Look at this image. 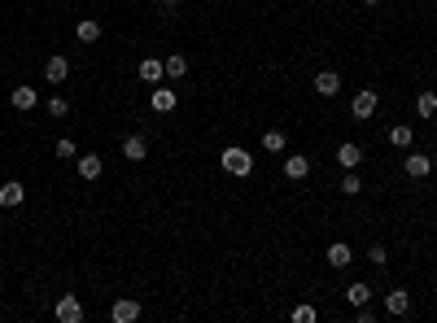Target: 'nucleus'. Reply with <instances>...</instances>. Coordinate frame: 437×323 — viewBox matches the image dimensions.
I'll use <instances>...</instances> for the list:
<instances>
[{"label":"nucleus","instance_id":"5","mask_svg":"<svg viewBox=\"0 0 437 323\" xmlns=\"http://www.w3.org/2000/svg\"><path fill=\"white\" fill-rule=\"evenodd\" d=\"M407 310H411V293H407V289H389V293H385V315H389V319H403Z\"/></svg>","mask_w":437,"mask_h":323},{"label":"nucleus","instance_id":"11","mask_svg":"<svg viewBox=\"0 0 437 323\" xmlns=\"http://www.w3.org/2000/svg\"><path fill=\"white\" fill-rule=\"evenodd\" d=\"M350 262H354V249H350L346 241H333V245H328V267H333V271H346Z\"/></svg>","mask_w":437,"mask_h":323},{"label":"nucleus","instance_id":"4","mask_svg":"<svg viewBox=\"0 0 437 323\" xmlns=\"http://www.w3.org/2000/svg\"><path fill=\"white\" fill-rule=\"evenodd\" d=\"M53 315L62 319V323H84V302H79L75 293H66L62 302H57V310H53Z\"/></svg>","mask_w":437,"mask_h":323},{"label":"nucleus","instance_id":"12","mask_svg":"<svg viewBox=\"0 0 437 323\" xmlns=\"http://www.w3.org/2000/svg\"><path fill=\"white\" fill-rule=\"evenodd\" d=\"M311 88L320 92V97H337V92H341V75H337V70H320Z\"/></svg>","mask_w":437,"mask_h":323},{"label":"nucleus","instance_id":"15","mask_svg":"<svg viewBox=\"0 0 437 323\" xmlns=\"http://www.w3.org/2000/svg\"><path fill=\"white\" fill-rule=\"evenodd\" d=\"M66 75H70V62L62 53H53L49 62H44V79H49V83H66Z\"/></svg>","mask_w":437,"mask_h":323},{"label":"nucleus","instance_id":"14","mask_svg":"<svg viewBox=\"0 0 437 323\" xmlns=\"http://www.w3.org/2000/svg\"><path fill=\"white\" fill-rule=\"evenodd\" d=\"M22 201H27V188H22L18 179H9V184H0V206H5V210L22 206Z\"/></svg>","mask_w":437,"mask_h":323},{"label":"nucleus","instance_id":"13","mask_svg":"<svg viewBox=\"0 0 437 323\" xmlns=\"http://www.w3.org/2000/svg\"><path fill=\"white\" fill-rule=\"evenodd\" d=\"M136 75L145 79V83H162V79H167V62H158V57H145V62L136 66Z\"/></svg>","mask_w":437,"mask_h":323},{"label":"nucleus","instance_id":"27","mask_svg":"<svg viewBox=\"0 0 437 323\" xmlns=\"http://www.w3.org/2000/svg\"><path fill=\"white\" fill-rule=\"evenodd\" d=\"M57 158H79V149H75V140H70V136L57 140Z\"/></svg>","mask_w":437,"mask_h":323},{"label":"nucleus","instance_id":"30","mask_svg":"<svg viewBox=\"0 0 437 323\" xmlns=\"http://www.w3.org/2000/svg\"><path fill=\"white\" fill-rule=\"evenodd\" d=\"M162 5H167V9H171V5H180V0H162Z\"/></svg>","mask_w":437,"mask_h":323},{"label":"nucleus","instance_id":"24","mask_svg":"<svg viewBox=\"0 0 437 323\" xmlns=\"http://www.w3.org/2000/svg\"><path fill=\"white\" fill-rule=\"evenodd\" d=\"M341 193H346V197H359V193H363V179L354 175V171H346V179H341Z\"/></svg>","mask_w":437,"mask_h":323},{"label":"nucleus","instance_id":"20","mask_svg":"<svg viewBox=\"0 0 437 323\" xmlns=\"http://www.w3.org/2000/svg\"><path fill=\"white\" fill-rule=\"evenodd\" d=\"M346 302H350V306H368V302H372V284L354 280L350 289H346Z\"/></svg>","mask_w":437,"mask_h":323},{"label":"nucleus","instance_id":"29","mask_svg":"<svg viewBox=\"0 0 437 323\" xmlns=\"http://www.w3.org/2000/svg\"><path fill=\"white\" fill-rule=\"evenodd\" d=\"M359 5H381V0H359Z\"/></svg>","mask_w":437,"mask_h":323},{"label":"nucleus","instance_id":"1","mask_svg":"<svg viewBox=\"0 0 437 323\" xmlns=\"http://www.w3.org/2000/svg\"><path fill=\"white\" fill-rule=\"evenodd\" d=\"M219 166H223L228 175L245 179V175H254V153H250V149H241V145H232V149H223V153H219Z\"/></svg>","mask_w":437,"mask_h":323},{"label":"nucleus","instance_id":"25","mask_svg":"<svg viewBox=\"0 0 437 323\" xmlns=\"http://www.w3.org/2000/svg\"><path fill=\"white\" fill-rule=\"evenodd\" d=\"M368 262H372V267H385V262H389V249H385L381 241H376V245L368 249Z\"/></svg>","mask_w":437,"mask_h":323},{"label":"nucleus","instance_id":"21","mask_svg":"<svg viewBox=\"0 0 437 323\" xmlns=\"http://www.w3.org/2000/svg\"><path fill=\"white\" fill-rule=\"evenodd\" d=\"M416 114H420V118H433V114H437V92H433V88L416 97Z\"/></svg>","mask_w":437,"mask_h":323},{"label":"nucleus","instance_id":"19","mask_svg":"<svg viewBox=\"0 0 437 323\" xmlns=\"http://www.w3.org/2000/svg\"><path fill=\"white\" fill-rule=\"evenodd\" d=\"M411 140H416V131H411L407 123H394V127H389V145H394V149H411Z\"/></svg>","mask_w":437,"mask_h":323},{"label":"nucleus","instance_id":"18","mask_svg":"<svg viewBox=\"0 0 437 323\" xmlns=\"http://www.w3.org/2000/svg\"><path fill=\"white\" fill-rule=\"evenodd\" d=\"M337 162L346 166V171H359V162H363V149L354 145V140H346V145L337 149Z\"/></svg>","mask_w":437,"mask_h":323},{"label":"nucleus","instance_id":"28","mask_svg":"<svg viewBox=\"0 0 437 323\" xmlns=\"http://www.w3.org/2000/svg\"><path fill=\"white\" fill-rule=\"evenodd\" d=\"M320 315H315V306H298L293 310V323H315Z\"/></svg>","mask_w":437,"mask_h":323},{"label":"nucleus","instance_id":"7","mask_svg":"<svg viewBox=\"0 0 437 323\" xmlns=\"http://www.w3.org/2000/svg\"><path fill=\"white\" fill-rule=\"evenodd\" d=\"M403 171H407L411 179H429V175H433V158H429V153H407Z\"/></svg>","mask_w":437,"mask_h":323},{"label":"nucleus","instance_id":"2","mask_svg":"<svg viewBox=\"0 0 437 323\" xmlns=\"http://www.w3.org/2000/svg\"><path fill=\"white\" fill-rule=\"evenodd\" d=\"M149 105H153V114H171L175 105H180V97H175V88H167V83H153Z\"/></svg>","mask_w":437,"mask_h":323},{"label":"nucleus","instance_id":"9","mask_svg":"<svg viewBox=\"0 0 437 323\" xmlns=\"http://www.w3.org/2000/svg\"><path fill=\"white\" fill-rule=\"evenodd\" d=\"M306 175H311V158H306V153H289V158H285V179L302 184Z\"/></svg>","mask_w":437,"mask_h":323},{"label":"nucleus","instance_id":"16","mask_svg":"<svg viewBox=\"0 0 437 323\" xmlns=\"http://www.w3.org/2000/svg\"><path fill=\"white\" fill-rule=\"evenodd\" d=\"M75 40H79V44H97V40H101V22H97V18H79V22H75Z\"/></svg>","mask_w":437,"mask_h":323},{"label":"nucleus","instance_id":"6","mask_svg":"<svg viewBox=\"0 0 437 323\" xmlns=\"http://www.w3.org/2000/svg\"><path fill=\"white\" fill-rule=\"evenodd\" d=\"M9 105H14V110H22V114H27V110H35V105H40V92H35L31 83H18V88L9 92Z\"/></svg>","mask_w":437,"mask_h":323},{"label":"nucleus","instance_id":"26","mask_svg":"<svg viewBox=\"0 0 437 323\" xmlns=\"http://www.w3.org/2000/svg\"><path fill=\"white\" fill-rule=\"evenodd\" d=\"M66 114H70V101L66 97H53L49 101V118H66Z\"/></svg>","mask_w":437,"mask_h":323},{"label":"nucleus","instance_id":"22","mask_svg":"<svg viewBox=\"0 0 437 323\" xmlns=\"http://www.w3.org/2000/svg\"><path fill=\"white\" fill-rule=\"evenodd\" d=\"M188 75V57L184 53H171L167 57V79H184Z\"/></svg>","mask_w":437,"mask_h":323},{"label":"nucleus","instance_id":"23","mask_svg":"<svg viewBox=\"0 0 437 323\" xmlns=\"http://www.w3.org/2000/svg\"><path fill=\"white\" fill-rule=\"evenodd\" d=\"M263 149H267V153H285V149H289L285 131H267V136H263Z\"/></svg>","mask_w":437,"mask_h":323},{"label":"nucleus","instance_id":"10","mask_svg":"<svg viewBox=\"0 0 437 323\" xmlns=\"http://www.w3.org/2000/svg\"><path fill=\"white\" fill-rule=\"evenodd\" d=\"M123 158H127V162H145V158H149V140L140 136V131H132V136L123 140Z\"/></svg>","mask_w":437,"mask_h":323},{"label":"nucleus","instance_id":"3","mask_svg":"<svg viewBox=\"0 0 437 323\" xmlns=\"http://www.w3.org/2000/svg\"><path fill=\"white\" fill-rule=\"evenodd\" d=\"M140 319V302L136 297H118V302L110 306V323H136Z\"/></svg>","mask_w":437,"mask_h":323},{"label":"nucleus","instance_id":"8","mask_svg":"<svg viewBox=\"0 0 437 323\" xmlns=\"http://www.w3.org/2000/svg\"><path fill=\"white\" fill-rule=\"evenodd\" d=\"M376 105H381V97H376L372 88H363L359 97L350 101V114H354V118H372V114H376Z\"/></svg>","mask_w":437,"mask_h":323},{"label":"nucleus","instance_id":"17","mask_svg":"<svg viewBox=\"0 0 437 323\" xmlns=\"http://www.w3.org/2000/svg\"><path fill=\"white\" fill-rule=\"evenodd\" d=\"M101 171H105V162L97 158V153H79V179H101Z\"/></svg>","mask_w":437,"mask_h":323}]
</instances>
